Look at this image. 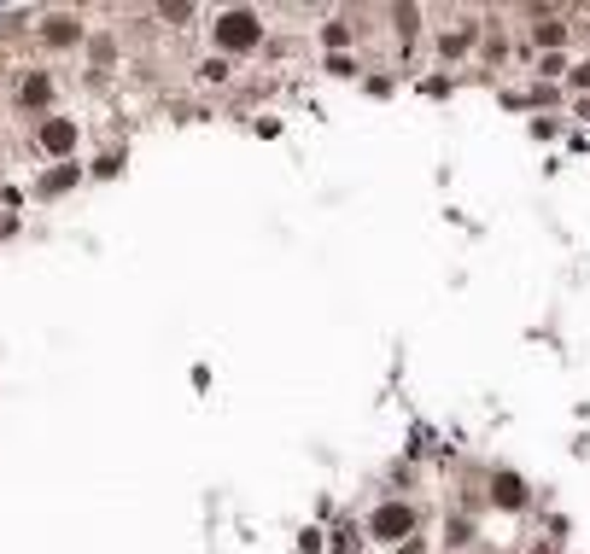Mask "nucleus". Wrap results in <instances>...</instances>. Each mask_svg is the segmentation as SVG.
<instances>
[{"instance_id":"nucleus-5","label":"nucleus","mask_w":590,"mask_h":554,"mask_svg":"<svg viewBox=\"0 0 590 554\" xmlns=\"http://www.w3.org/2000/svg\"><path fill=\"white\" fill-rule=\"evenodd\" d=\"M492 496H497V508H520V502H526V485H520L515 472H497V479H492Z\"/></svg>"},{"instance_id":"nucleus-4","label":"nucleus","mask_w":590,"mask_h":554,"mask_svg":"<svg viewBox=\"0 0 590 554\" xmlns=\"http://www.w3.org/2000/svg\"><path fill=\"white\" fill-rule=\"evenodd\" d=\"M42 35H47V47H71L76 35H83V24H76L71 12H53V18H47V29H42Z\"/></svg>"},{"instance_id":"nucleus-7","label":"nucleus","mask_w":590,"mask_h":554,"mask_svg":"<svg viewBox=\"0 0 590 554\" xmlns=\"http://www.w3.org/2000/svg\"><path fill=\"white\" fill-rule=\"evenodd\" d=\"M71 181H76V164H59V169H53V176H47V181H42V193H47V199H53V193H65V187H71Z\"/></svg>"},{"instance_id":"nucleus-3","label":"nucleus","mask_w":590,"mask_h":554,"mask_svg":"<svg viewBox=\"0 0 590 554\" xmlns=\"http://www.w3.org/2000/svg\"><path fill=\"white\" fill-rule=\"evenodd\" d=\"M409 531H415V513H409L404 502H386V508L374 513V537L397 542V537H409Z\"/></svg>"},{"instance_id":"nucleus-8","label":"nucleus","mask_w":590,"mask_h":554,"mask_svg":"<svg viewBox=\"0 0 590 554\" xmlns=\"http://www.w3.org/2000/svg\"><path fill=\"white\" fill-rule=\"evenodd\" d=\"M532 35H538V47H562V42H567V29L555 24V18H544V24H538Z\"/></svg>"},{"instance_id":"nucleus-11","label":"nucleus","mask_w":590,"mask_h":554,"mask_svg":"<svg viewBox=\"0 0 590 554\" xmlns=\"http://www.w3.org/2000/svg\"><path fill=\"white\" fill-rule=\"evenodd\" d=\"M397 554H427V549H421V542H397Z\"/></svg>"},{"instance_id":"nucleus-9","label":"nucleus","mask_w":590,"mask_h":554,"mask_svg":"<svg viewBox=\"0 0 590 554\" xmlns=\"http://www.w3.org/2000/svg\"><path fill=\"white\" fill-rule=\"evenodd\" d=\"M322 35H327V47H345V42H351V29H345V24H327Z\"/></svg>"},{"instance_id":"nucleus-1","label":"nucleus","mask_w":590,"mask_h":554,"mask_svg":"<svg viewBox=\"0 0 590 554\" xmlns=\"http://www.w3.org/2000/svg\"><path fill=\"white\" fill-rule=\"evenodd\" d=\"M216 47L223 53H246V47H257V35H264V18L246 12V6H234V12H216Z\"/></svg>"},{"instance_id":"nucleus-12","label":"nucleus","mask_w":590,"mask_h":554,"mask_svg":"<svg viewBox=\"0 0 590 554\" xmlns=\"http://www.w3.org/2000/svg\"><path fill=\"white\" fill-rule=\"evenodd\" d=\"M532 554H555V542H538V549H532Z\"/></svg>"},{"instance_id":"nucleus-2","label":"nucleus","mask_w":590,"mask_h":554,"mask_svg":"<svg viewBox=\"0 0 590 554\" xmlns=\"http://www.w3.org/2000/svg\"><path fill=\"white\" fill-rule=\"evenodd\" d=\"M35 140H42V152L65 158V152H76V123L71 117H47V123L35 129Z\"/></svg>"},{"instance_id":"nucleus-6","label":"nucleus","mask_w":590,"mask_h":554,"mask_svg":"<svg viewBox=\"0 0 590 554\" xmlns=\"http://www.w3.org/2000/svg\"><path fill=\"white\" fill-rule=\"evenodd\" d=\"M47 94H53V82H47L42 70H29L24 82H18V99H24V105H47Z\"/></svg>"},{"instance_id":"nucleus-10","label":"nucleus","mask_w":590,"mask_h":554,"mask_svg":"<svg viewBox=\"0 0 590 554\" xmlns=\"http://www.w3.org/2000/svg\"><path fill=\"white\" fill-rule=\"evenodd\" d=\"M117 169H123V158H117V152H106V158L94 164V176H117Z\"/></svg>"}]
</instances>
